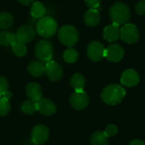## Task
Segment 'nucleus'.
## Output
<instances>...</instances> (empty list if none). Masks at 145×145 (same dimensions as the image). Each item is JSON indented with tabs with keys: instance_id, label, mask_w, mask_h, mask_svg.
I'll use <instances>...</instances> for the list:
<instances>
[{
	"instance_id": "nucleus-1",
	"label": "nucleus",
	"mask_w": 145,
	"mask_h": 145,
	"mask_svg": "<svg viewBox=\"0 0 145 145\" xmlns=\"http://www.w3.org/2000/svg\"><path fill=\"white\" fill-rule=\"evenodd\" d=\"M126 90L118 84H110L105 87L102 92V100L109 105H116L120 104L126 97Z\"/></svg>"
},
{
	"instance_id": "nucleus-2",
	"label": "nucleus",
	"mask_w": 145,
	"mask_h": 145,
	"mask_svg": "<svg viewBox=\"0 0 145 145\" xmlns=\"http://www.w3.org/2000/svg\"><path fill=\"white\" fill-rule=\"evenodd\" d=\"M110 19L113 23L117 25L126 24L131 18L130 8L123 3H114L109 9Z\"/></svg>"
},
{
	"instance_id": "nucleus-3",
	"label": "nucleus",
	"mask_w": 145,
	"mask_h": 145,
	"mask_svg": "<svg viewBox=\"0 0 145 145\" xmlns=\"http://www.w3.org/2000/svg\"><path fill=\"white\" fill-rule=\"evenodd\" d=\"M37 32L43 37L49 38L53 37L57 31V23L50 16H44L37 23Z\"/></svg>"
},
{
	"instance_id": "nucleus-4",
	"label": "nucleus",
	"mask_w": 145,
	"mask_h": 145,
	"mask_svg": "<svg viewBox=\"0 0 145 145\" xmlns=\"http://www.w3.org/2000/svg\"><path fill=\"white\" fill-rule=\"evenodd\" d=\"M58 37L61 42L68 48L73 47L79 40V34L77 30L70 25L62 26L59 30Z\"/></svg>"
},
{
	"instance_id": "nucleus-5",
	"label": "nucleus",
	"mask_w": 145,
	"mask_h": 145,
	"mask_svg": "<svg viewBox=\"0 0 145 145\" xmlns=\"http://www.w3.org/2000/svg\"><path fill=\"white\" fill-rule=\"evenodd\" d=\"M35 54L41 62L47 63L53 57V45L48 40L39 41L35 48Z\"/></svg>"
},
{
	"instance_id": "nucleus-6",
	"label": "nucleus",
	"mask_w": 145,
	"mask_h": 145,
	"mask_svg": "<svg viewBox=\"0 0 145 145\" xmlns=\"http://www.w3.org/2000/svg\"><path fill=\"white\" fill-rule=\"evenodd\" d=\"M120 37L123 42L128 44L136 43L139 39V31L138 27L132 23L125 24L120 30Z\"/></svg>"
},
{
	"instance_id": "nucleus-7",
	"label": "nucleus",
	"mask_w": 145,
	"mask_h": 145,
	"mask_svg": "<svg viewBox=\"0 0 145 145\" xmlns=\"http://www.w3.org/2000/svg\"><path fill=\"white\" fill-rule=\"evenodd\" d=\"M70 104L76 110H82L89 105V97L84 90L75 91L70 97Z\"/></svg>"
},
{
	"instance_id": "nucleus-8",
	"label": "nucleus",
	"mask_w": 145,
	"mask_h": 145,
	"mask_svg": "<svg viewBox=\"0 0 145 145\" xmlns=\"http://www.w3.org/2000/svg\"><path fill=\"white\" fill-rule=\"evenodd\" d=\"M50 136L49 128L44 125H37L32 131V141L34 144L41 145L44 144Z\"/></svg>"
},
{
	"instance_id": "nucleus-9",
	"label": "nucleus",
	"mask_w": 145,
	"mask_h": 145,
	"mask_svg": "<svg viewBox=\"0 0 145 145\" xmlns=\"http://www.w3.org/2000/svg\"><path fill=\"white\" fill-rule=\"evenodd\" d=\"M104 46L97 41L91 42L87 47V55L90 59L95 62L100 61L104 58Z\"/></svg>"
},
{
	"instance_id": "nucleus-10",
	"label": "nucleus",
	"mask_w": 145,
	"mask_h": 145,
	"mask_svg": "<svg viewBox=\"0 0 145 145\" xmlns=\"http://www.w3.org/2000/svg\"><path fill=\"white\" fill-rule=\"evenodd\" d=\"M104 57L110 62L117 63L124 57V49L119 44H111L104 51Z\"/></svg>"
},
{
	"instance_id": "nucleus-11",
	"label": "nucleus",
	"mask_w": 145,
	"mask_h": 145,
	"mask_svg": "<svg viewBox=\"0 0 145 145\" xmlns=\"http://www.w3.org/2000/svg\"><path fill=\"white\" fill-rule=\"evenodd\" d=\"M45 73L48 78L52 82L59 81L63 74L62 66L54 60H50L45 64Z\"/></svg>"
},
{
	"instance_id": "nucleus-12",
	"label": "nucleus",
	"mask_w": 145,
	"mask_h": 145,
	"mask_svg": "<svg viewBox=\"0 0 145 145\" xmlns=\"http://www.w3.org/2000/svg\"><path fill=\"white\" fill-rule=\"evenodd\" d=\"M36 106L37 110L39 111L41 114H43L45 116H50L56 112V106L49 99H44L41 98L38 100L36 101Z\"/></svg>"
},
{
	"instance_id": "nucleus-13",
	"label": "nucleus",
	"mask_w": 145,
	"mask_h": 145,
	"mask_svg": "<svg viewBox=\"0 0 145 145\" xmlns=\"http://www.w3.org/2000/svg\"><path fill=\"white\" fill-rule=\"evenodd\" d=\"M15 39L21 42L27 43L35 37V30L32 25H22L16 31Z\"/></svg>"
},
{
	"instance_id": "nucleus-14",
	"label": "nucleus",
	"mask_w": 145,
	"mask_h": 145,
	"mask_svg": "<svg viewBox=\"0 0 145 145\" xmlns=\"http://www.w3.org/2000/svg\"><path fill=\"white\" fill-rule=\"evenodd\" d=\"M140 80L138 73L133 69H127L126 70L121 77V82L122 85L126 86L128 88L134 87L138 84Z\"/></svg>"
},
{
	"instance_id": "nucleus-15",
	"label": "nucleus",
	"mask_w": 145,
	"mask_h": 145,
	"mask_svg": "<svg viewBox=\"0 0 145 145\" xmlns=\"http://www.w3.org/2000/svg\"><path fill=\"white\" fill-rule=\"evenodd\" d=\"M120 37L119 25L112 23L103 29V38L109 42H115Z\"/></svg>"
},
{
	"instance_id": "nucleus-16",
	"label": "nucleus",
	"mask_w": 145,
	"mask_h": 145,
	"mask_svg": "<svg viewBox=\"0 0 145 145\" xmlns=\"http://www.w3.org/2000/svg\"><path fill=\"white\" fill-rule=\"evenodd\" d=\"M26 93L29 99L37 101L42 98L41 86L37 82H29L26 88Z\"/></svg>"
},
{
	"instance_id": "nucleus-17",
	"label": "nucleus",
	"mask_w": 145,
	"mask_h": 145,
	"mask_svg": "<svg viewBox=\"0 0 145 145\" xmlns=\"http://www.w3.org/2000/svg\"><path fill=\"white\" fill-rule=\"evenodd\" d=\"M85 22L88 26H96L100 22V14L99 10L96 8H90L85 14L84 17Z\"/></svg>"
},
{
	"instance_id": "nucleus-18",
	"label": "nucleus",
	"mask_w": 145,
	"mask_h": 145,
	"mask_svg": "<svg viewBox=\"0 0 145 145\" xmlns=\"http://www.w3.org/2000/svg\"><path fill=\"white\" fill-rule=\"evenodd\" d=\"M28 72L35 77L41 76L45 73V66L41 61H32L28 65Z\"/></svg>"
},
{
	"instance_id": "nucleus-19",
	"label": "nucleus",
	"mask_w": 145,
	"mask_h": 145,
	"mask_svg": "<svg viewBox=\"0 0 145 145\" xmlns=\"http://www.w3.org/2000/svg\"><path fill=\"white\" fill-rule=\"evenodd\" d=\"M70 84L75 91L84 90L85 86V78L81 74H74L71 77Z\"/></svg>"
},
{
	"instance_id": "nucleus-20",
	"label": "nucleus",
	"mask_w": 145,
	"mask_h": 145,
	"mask_svg": "<svg viewBox=\"0 0 145 145\" xmlns=\"http://www.w3.org/2000/svg\"><path fill=\"white\" fill-rule=\"evenodd\" d=\"M91 145H109V142L103 132L97 131L91 135Z\"/></svg>"
},
{
	"instance_id": "nucleus-21",
	"label": "nucleus",
	"mask_w": 145,
	"mask_h": 145,
	"mask_svg": "<svg viewBox=\"0 0 145 145\" xmlns=\"http://www.w3.org/2000/svg\"><path fill=\"white\" fill-rule=\"evenodd\" d=\"M46 8L40 2H34L31 7V14L33 18L40 19L44 16Z\"/></svg>"
},
{
	"instance_id": "nucleus-22",
	"label": "nucleus",
	"mask_w": 145,
	"mask_h": 145,
	"mask_svg": "<svg viewBox=\"0 0 145 145\" xmlns=\"http://www.w3.org/2000/svg\"><path fill=\"white\" fill-rule=\"evenodd\" d=\"M11 48H12V51L14 52V54L19 57H22L24 55L26 54V52H27V48L25 45V43L23 42H21L19 41H17L16 39L11 43Z\"/></svg>"
},
{
	"instance_id": "nucleus-23",
	"label": "nucleus",
	"mask_w": 145,
	"mask_h": 145,
	"mask_svg": "<svg viewBox=\"0 0 145 145\" xmlns=\"http://www.w3.org/2000/svg\"><path fill=\"white\" fill-rule=\"evenodd\" d=\"M15 40V35L8 31L0 32V44L3 46H9Z\"/></svg>"
},
{
	"instance_id": "nucleus-24",
	"label": "nucleus",
	"mask_w": 145,
	"mask_h": 145,
	"mask_svg": "<svg viewBox=\"0 0 145 145\" xmlns=\"http://www.w3.org/2000/svg\"><path fill=\"white\" fill-rule=\"evenodd\" d=\"M13 25V17L9 13L1 12L0 13V29H8Z\"/></svg>"
},
{
	"instance_id": "nucleus-25",
	"label": "nucleus",
	"mask_w": 145,
	"mask_h": 145,
	"mask_svg": "<svg viewBox=\"0 0 145 145\" xmlns=\"http://www.w3.org/2000/svg\"><path fill=\"white\" fill-rule=\"evenodd\" d=\"M21 110L26 115H32L37 111L36 101L32 99H27L21 105Z\"/></svg>"
},
{
	"instance_id": "nucleus-26",
	"label": "nucleus",
	"mask_w": 145,
	"mask_h": 145,
	"mask_svg": "<svg viewBox=\"0 0 145 145\" xmlns=\"http://www.w3.org/2000/svg\"><path fill=\"white\" fill-rule=\"evenodd\" d=\"M79 57V53L76 49L73 48H68L64 54H63V59L67 63L69 64H73L74 62L77 61Z\"/></svg>"
},
{
	"instance_id": "nucleus-27",
	"label": "nucleus",
	"mask_w": 145,
	"mask_h": 145,
	"mask_svg": "<svg viewBox=\"0 0 145 145\" xmlns=\"http://www.w3.org/2000/svg\"><path fill=\"white\" fill-rule=\"evenodd\" d=\"M10 103L9 99L0 96V116H5L10 111Z\"/></svg>"
},
{
	"instance_id": "nucleus-28",
	"label": "nucleus",
	"mask_w": 145,
	"mask_h": 145,
	"mask_svg": "<svg viewBox=\"0 0 145 145\" xmlns=\"http://www.w3.org/2000/svg\"><path fill=\"white\" fill-rule=\"evenodd\" d=\"M118 133V128L114 124H109L106 127L103 133L106 135L107 138H110V137H114L115 135H116V133Z\"/></svg>"
},
{
	"instance_id": "nucleus-29",
	"label": "nucleus",
	"mask_w": 145,
	"mask_h": 145,
	"mask_svg": "<svg viewBox=\"0 0 145 145\" xmlns=\"http://www.w3.org/2000/svg\"><path fill=\"white\" fill-rule=\"evenodd\" d=\"M135 11L138 14L144 15L145 14V0H141L137 3L135 6Z\"/></svg>"
},
{
	"instance_id": "nucleus-30",
	"label": "nucleus",
	"mask_w": 145,
	"mask_h": 145,
	"mask_svg": "<svg viewBox=\"0 0 145 145\" xmlns=\"http://www.w3.org/2000/svg\"><path fill=\"white\" fill-rule=\"evenodd\" d=\"M8 88H9L8 81L4 77L0 76V96L3 95L8 91Z\"/></svg>"
},
{
	"instance_id": "nucleus-31",
	"label": "nucleus",
	"mask_w": 145,
	"mask_h": 145,
	"mask_svg": "<svg viewBox=\"0 0 145 145\" xmlns=\"http://www.w3.org/2000/svg\"><path fill=\"white\" fill-rule=\"evenodd\" d=\"M85 3L91 8H96L97 10L100 9V3L102 0H85Z\"/></svg>"
},
{
	"instance_id": "nucleus-32",
	"label": "nucleus",
	"mask_w": 145,
	"mask_h": 145,
	"mask_svg": "<svg viewBox=\"0 0 145 145\" xmlns=\"http://www.w3.org/2000/svg\"><path fill=\"white\" fill-rule=\"evenodd\" d=\"M130 145H145V143L139 139H134L130 143Z\"/></svg>"
},
{
	"instance_id": "nucleus-33",
	"label": "nucleus",
	"mask_w": 145,
	"mask_h": 145,
	"mask_svg": "<svg viewBox=\"0 0 145 145\" xmlns=\"http://www.w3.org/2000/svg\"><path fill=\"white\" fill-rule=\"evenodd\" d=\"M18 1L24 5H29L30 3H32L33 2V0H18Z\"/></svg>"
},
{
	"instance_id": "nucleus-34",
	"label": "nucleus",
	"mask_w": 145,
	"mask_h": 145,
	"mask_svg": "<svg viewBox=\"0 0 145 145\" xmlns=\"http://www.w3.org/2000/svg\"><path fill=\"white\" fill-rule=\"evenodd\" d=\"M11 96H12V94H11L9 91H7L3 95H2V97H3V98L7 99H9H9L11 98Z\"/></svg>"
}]
</instances>
